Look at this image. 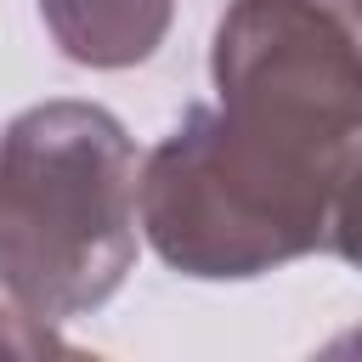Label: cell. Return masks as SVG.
I'll return each mask as SVG.
<instances>
[{"instance_id":"6da1fadb","label":"cell","mask_w":362,"mask_h":362,"mask_svg":"<svg viewBox=\"0 0 362 362\" xmlns=\"http://www.w3.org/2000/svg\"><path fill=\"white\" fill-rule=\"evenodd\" d=\"M141 153L102 102L51 96L0 130V294L74 322L102 311L136 266Z\"/></svg>"},{"instance_id":"7a4b0ae2","label":"cell","mask_w":362,"mask_h":362,"mask_svg":"<svg viewBox=\"0 0 362 362\" xmlns=\"http://www.w3.org/2000/svg\"><path fill=\"white\" fill-rule=\"evenodd\" d=\"M345 153L226 119L192 102L141 158L136 215L153 255L192 283H249L328 249Z\"/></svg>"},{"instance_id":"3957f363","label":"cell","mask_w":362,"mask_h":362,"mask_svg":"<svg viewBox=\"0 0 362 362\" xmlns=\"http://www.w3.org/2000/svg\"><path fill=\"white\" fill-rule=\"evenodd\" d=\"M209 79L226 119L351 153L362 136V11L351 0H232L209 40Z\"/></svg>"},{"instance_id":"277c9868","label":"cell","mask_w":362,"mask_h":362,"mask_svg":"<svg viewBox=\"0 0 362 362\" xmlns=\"http://www.w3.org/2000/svg\"><path fill=\"white\" fill-rule=\"evenodd\" d=\"M40 23L68 62L119 74L164 45L175 0H40Z\"/></svg>"},{"instance_id":"5b68a950","label":"cell","mask_w":362,"mask_h":362,"mask_svg":"<svg viewBox=\"0 0 362 362\" xmlns=\"http://www.w3.org/2000/svg\"><path fill=\"white\" fill-rule=\"evenodd\" d=\"M328 249L362 272V136L345 153L339 187H334V209H328Z\"/></svg>"},{"instance_id":"8992f818","label":"cell","mask_w":362,"mask_h":362,"mask_svg":"<svg viewBox=\"0 0 362 362\" xmlns=\"http://www.w3.org/2000/svg\"><path fill=\"white\" fill-rule=\"evenodd\" d=\"M40 356H74V345L51 322H40L6 300L0 305V362H40Z\"/></svg>"},{"instance_id":"52a82bcc","label":"cell","mask_w":362,"mask_h":362,"mask_svg":"<svg viewBox=\"0 0 362 362\" xmlns=\"http://www.w3.org/2000/svg\"><path fill=\"white\" fill-rule=\"evenodd\" d=\"M351 6H356V11H362V0H351Z\"/></svg>"}]
</instances>
